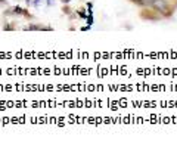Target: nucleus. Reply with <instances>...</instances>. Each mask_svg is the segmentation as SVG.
Instances as JSON below:
<instances>
[{
    "instance_id": "obj_2",
    "label": "nucleus",
    "mask_w": 177,
    "mask_h": 158,
    "mask_svg": "<svg viewBox=\"0 0 177 158\" xmlns=\"http://www.w3.org/2000/svg\"><path fill=\"white\" fill-rule=\"evenodd\" d=\"M152 2H154V0H142V5H143V6H146V5H152Z\"/></svg>"
},
{
    "instance_id": "obj_1",
    "label": "nucleus",
    "mask_w": 177,
    "mask_h": 158,
    "mask_svg": "<svg viewBox=\"0 0 177 158\" xmlns=\"http://www.w3.org/2000/svg\"><path fill=\"white\" fill-rule=\"evenodd\" d=\"M152 6H154L155 11L161 12V13H164V15H168L170 6H168V2H167V0H154V2H152Z\"/></svg>"
},
{
    "instance_id": "obj_3",
    "label": "nucleus",
    "mask_w": 177,
    "mask_h": 158,
    "mask_svg": "<svg viewBox=\"0 0 177 158\" xmlns=\"http://www.w3.org/2000/svg\"><path fill=\"white\" fill-rule=\"evenodd\" d=\"M64 2H69V0H64Z\"/></svg>"
}]
</instances>
